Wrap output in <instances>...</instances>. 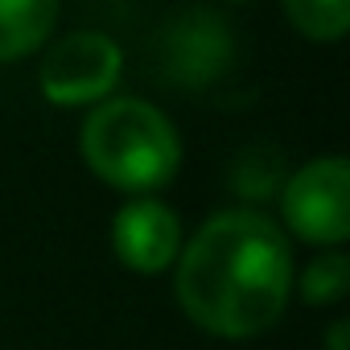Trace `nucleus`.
Instances as JSON below:
<instances>
[{
	"mask_svg": "<svg viewBox=\"0 0 350 350\" xmlns=\"http://www.w3.org/2000/svg\"><path fill=\"white\" fill-rule=\"evenodd\" d=\"M293 256L284 231L256 211H223L178 252V301L219 338H256L288 305Z\"/></svg>",
	"mask_w": 350,
	"mask_h": 350,
	"instance_id": "f257e3e1",
	"label": "nucleus"
},
{
	"mask_svg": "<svg viewBox=\"0 0 350 350\" xmlns=\"http://www.w3.org/2000/svg\"><path fill=\"white\" fill-rule=\"evenodd\" d=\"M79 148L99 182L128 194H148L169 186L182 165L178 132L144 99L99 103L79 132Z\"/></svg>",
	"mask_w": 350,
	"mask_h": 350,
	"instance_id": "f03ea898",
	"label": "nucleus"
},
{
	"mask_svg": "<svg viewBox=\"0 0 350 350\" xmlns=\"http://www.w3.org/2000/svg\"><path fill=\"white\" fill-rule=\"evenodd\" d=\"M280 206L297 239L338 247L350 235V165L342 157L301 165L284 182Z\"/></svg>",
	"mask_w": 350,
	"mask_h": 350,
	"instance_id": "7ed1b4c3",
	"label": "nucleus"
},
{
	"mask_svg": "<svg viewBox=\"0 0 350 350\" xmlns=\"http://www.w3.org/2000/svg\"><path fill=\"white\" fill-rule=\"evenodd\" d=\"M124 54L107 33L83 29L62 38L42 62V95L58 107H79L103 99L120 79Z\"/></svg>",
	"mask_w": 350,
	"mask_h": 350,
	"instance_id": "20e7f679",
	"label": "nucleus"
},
{
	"mask_svg": "<svg viewBox=\"0 0 350 350\" xmlns=\"http://www.w3.org/2000/svg\"><path fill=\"white\" fill-rule=\"evenodd\" d=\"M111 247L116 256L132 268V272H144V276H157L165 272L182 252V223L165 202L157 198H136L128 202L116 223H111Z\"/></svg>",
	"mask_w": 350,
	"mask_h": 350,
	"instance_id": "39448f33",
	"label": "nucleus"
},
{
	"mask_svg": "<svg viewBox=\"0 0 350 350\" xmlns=\"http://www.w3.org/2000/svg\"><path fill=\"white\" fill-rule=\"evenodd\" d=\"M231 50H235L231 29L215 13H206V9L182 13V21L165 38L169 79L182 87H206L215 75H223L231 66Z\"/></svg>",
	"mask_w": 350,
	"mask_h": 350,
	"instance_id": "423d86ee",
	"label": "nucleus"
},
{
	"mask_svg": "<svg viewBox=\"0 0 350 350\" xmlns=\"http://www.w3.org/2000/svg\"><path fill=\"white\" fill-rule=\"evenodd\" d=\"M62 0H0V62H17L46 46Z\"/></svg>",
	"mask_w": 350,
	"mask_h": 350,
	"instance_id": "0eeeda50",
	"label": "nucleus"
},
{
	"mask_svg": "<svg viewBox=\"0 0 350 350\" xmlns=\"http://www.w3.org/2000/svg\"><path fill=\"white\" fill-rule=\"evenodd\" d=\"M284 17L313 42H338L350 25V0H280Z\"/></svg>",
	"mask_w": 350,
	"mask_h": 350,
	"instance_id": "6e6552de",
	"label": "nucleus"
},
{
	"mask_svg": "<svg viewBox=\"0 0 350 350\" xmlns=\"http://www.w3.org/2000/svg\"><path fill=\"white\" fill-rule=\"evenodd\" d=\"M350 288V264L342 252H325L317 256L309 268H305V280H301V297L309 305H334L342 301Z\"/></svg>",
	"mask_w": 350,
	"mask_h": 350,
	"instance_id": "1a4fd4ad",
	"label": "nucleus"
}]
</instances>
